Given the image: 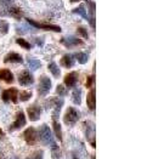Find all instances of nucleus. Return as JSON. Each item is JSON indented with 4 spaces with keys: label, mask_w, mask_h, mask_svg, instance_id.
<instances>
[{
    "label": "nucleus",
    "mask_w": 147,
    "mask_h": 159,
    "mask_svg": "<svg viewBox=\"0 0 147 159\" xmlns=\"http://www.w3.org/2000/svg\"><path fill=\"white\" fill-rule=\"evenodd\" d=\"M18 83L20 85L22 86H29L34 83V77L30 72L28 70H22L20 74H18Z\"/></svg>",
    "instance_id": "8"
},
{
    "label": "nucleus",
    "mask_w": 147,
    "mask_h": 159,
    "mask_svg": "<svg viewBox=\"0 0 147 159\" xmlns=\"http://www.w3.org/2000/svg\"><path fill=\"white\" fill-rule=\"evenodd\" d=\"M85 135L86 139L90 141V145L93 148H96V142H95V125L91 123H85Z\"/></svg>",
    "instance_id": "11"
},
{
    "label": "nucleus",
    "mask_w": 147,
    "mask_h": 159,
    "mask_svg": "<svg viewBox=\"0 0 147 159\" xmlns=\"http://www.w3.org/2000/svg\"><path fill=\"white\" fill-rule=\"evenodd\" d=\"M88 6H89V12L91 16H95V2H93L91 0H86Z\"/></svg>",
    "instance_id": "31"
},
{
    "label": "nucleus",
    "mask_w": 147,
    "mask_h": 159,
    "mask_svg": "<svg viewBox=\"0 0 147 159\" xmlns=\"http://www.w3.org/2000/svg\"><path fill=\"white\" fill-rule=\"evenodd\" d=\"M76 60H78V62H79L80 65H85L86 62H88V58H89V56H88V53H84V52H77L74 53V56H73Z\"/></svg>",
    "instance_id": "23"
},
{
    "label": "nucleus",
    "mask_w": 147,
    "mask_h": 159,
    "mask_svg": "<svg viewBox=\"0 0 147 159\" xmlns=\"http://www.w3.org/2000/svg\"><path fill=\"white\" fill-rule=\"evenodd\" d=\"M7 15H10L11 17L16 18V20H20V18L23 16V12H22L21 9H18V7H10V9L7 10Z\"/></svg>",
    "instance_id": "20"
},
{
    "label": "nucleus",
    "mask_w": 147,
    "mask_h": 159,
    "mask_svg": "<svg viewBox=\"0 0 147 159\" xmlns=\"http://www.w3.org/2000/svg\"><path fill=\"white\" fill-rule=\"evenodd\" d=\"M0 80L6 83V84H11V83H13L15 78H13V74L11 73L10 69L2 68V69H0Z\"/></svg>",
    "instance_id": "14"
},
{
    "label": "nucleus",
    "mask_w": 147,
    "mask_h": 159,
    "mask_svg": "<svg viewBox=\"0 0 147 159\" xmlns=\"http://www.w3.org/2000/svg\"><path fill=\"white\" fill-rule=\"evenodd\" d=\"M77 32H78V34H80L84 39H88V37H89V34H88V30L84 28V27H78V29H77Z\"/></svg>",
    "instance_id": "30"
},
{
    "label": "nucleus",
    "mask_w": 147,
    "mask_h": 159,
    "mask_svg": "<svg viewBox=\"0 0 147 159\" xmlns=\"http://www.w3.org/2000/svg\"><path fill=\"white\" fill-rule=\"evenodd\" d=\"M11 159H18V158H16V157H13V158H11Z\"/></svg>",
    "instance_id": "40"
},
{
    "label": "nucleus",
    "mask_w": 147,
    "mask_h": 159,
    "mask_svg": "<svg viewBox=\"0 0 147 159\" xmlns=\"http://www.w3.org/2000/svg\"><path fill=\"white\" fill-rule=\"evenodd\" d=\"M4 62L5 63H22L23 58L20 53L16 52H9L5 57H4Z\"/></svg>",
    "instance_id": "13"
},
{
    "label": "nucleus",
    "mask_w": 147,
    "mask_h": 159,
    "mask_svg": "<svg viewBox=\"0 0 147 159\" xmlns=\"http://www.w3.org/2000/svg\"><path fill=\"white\" fill-rule=\"evenodd\" d=\"M94 83H95V74H94V75H90V77H88V80H86L85 86H86V88H89V89H91Z\"/></svg>",
    "instance_id": "32"
},
{
    "label": "nucleus",
    "mask_w": 147,
    "mask_h": 159,
    "mask_svg": "<svg viewBox=\"0 0 147 159\" xmlns=\"http://www.w3.org/2000/svg\"><path fill=\"white\" fill-rule=\"evenodd\" d=\"M34 43H37L39 46H41V45H43V41H41V39H40V38H38V39L34 40Z\"/></svg>",
    "instance_id": "33"
},
{
    "label": "nucleus",
    "mask_w": 147,
    "mask_h": 159,
    "mask_svg": "<svg viewBox=\"0 0 147 159\" xmlns=\"http://www.w3.org/2000/svg\"><path fill=\"white\" fill-rule=\"evenodd\" d=\"M56 91H57V93H58V96H61V97H65V96H67V93H68L67 89L63 86V85H57Z\"/></svg>",
    "instance_id": "28"
},
{
    "label": "nucleus",
    "mask_w": 147,
    "mask_h": 159,
    "mask_svg": "<svg viewBox=\"0 0 147 159\" xmlns=\"http://www.w3.org/2000/svg\"><path fill=\"white\" fill-rule=\"evenodd\" d=\"M65 85L67 88H74L76 84L78 83V73L77 72H71L65 77Z\"/></svg>",
    "instance_id": "12"
},
{
    "label": "nucleus",
    "mask_w": 147,
    "mask_h": 159,
    "mask_svg": "<svg viewBox=\"0 0 147 159\" xmlns=\"http://www.w3.org/2000/svg\"><path fill=\"white\" fill-rule=\"evenodd\" d=\"M39 139L45 146H51L53 143V136L50 128L46 124H43L39 129Z\"/></svg>",
    "instance_id": "1"
},
{
    "label": "nucleus",
    "mask_w": 147,
    "mask_h": 159,
    "mask_svg": "<svg viewBox=\"0 0 147 159\" xmlns=\"http://www.w3.org/2000/svg\"><path fill=\"white\" fill-rule=\"evenodd\" d=\"M2 4H6V5H9V4H11L12 2V0H0Z\"/></svg>",
    "instance_id": "34"
},
{
    "label": "nucleus",
    "mask_w": 147,
    "mask_h": 159,
    "mask_svg": "<svg viewBox=\"0 0 147 159\" xmlns=\"http://www.w3.org/2000/svg\"><path fill=\"white\" fill-rule=\"evenodd\" d=\"M26 124H27L26 114L21 111V112H18V114L16 116V119H15V121L10 125V129H9V130H10V131L20 130V129H21V128H23Z\"/></svg>",
    "instance_id": "7"
},
{
    "label": "nucleus",
    "mask_w": 147,
    "mask_h": 159,
    "mask_svg": "<svg viewBox=\"0 0 147 159\" xmlns=\"http://www.w3.org/2000/svg\"><path fill=\"white\" fill-rule=\"evenodd\" d=\"M72 158H73V159H79V158H78V156H76V154H73V156H72Z\"/></svg>",
    "instance_id": "36"
},
{
    "label": "nucleus",
    "mask_w": 147,
    "mask_h": 159,
    "mask_svg": "<svg viewBox=\"0 0 147 159\" xmlns=\"http://www.w3.org/2000/svg\"><path fill=\"white\" fill-rule=\"evenodd\" d=\"M79 112L76 108H73V107H68L66 113H65V117H63V121H65V124H66L67 126H73L79 120Z\"/></svg>",
    "instance_id": "2"
},
{
    "label": "nucleus",
    "mask_w": 147,
    "mask_h": 159,
    "mask_svg": "<svg viewBox=\"0 0 147 159\" xmlns=\"http://www.w3.org/2000/svg\"><path fill=\"white\" fill-rule=\"evenodd\" d=\"M73 12L77 13V15H79V16H81L83 18H85V20H88V21H89V16H88V13H86V9L84 7V5H83V4H81L80 6H78V7L73 9Z\"/></svg>",
    "instance_id": "22"
},
{
    "label": "nucleus",
    "mask_w": 147,
    "mask_h": 159,
    "mask_svg": "<svg viewBox=\"0 0 147 159\" xmlns=\"http://www.w3.org/2000/svg\"><path fill=\"white\" fill-rule=\"evenodd\" d=\"M16 32L20 33V34H26V33L34 32V28H30V27L26 26V25H18L16 27Z\"/></svg>",
    "instance_id": "24"
},
{
    "label": "nucleus",
    "mask_w": 147,
    "mask_h": 159,
    "mask_svg": "<svg viewBox=\"0 0 147 159\" xmlns=\"http://www.w3.org/2000/svg\"><path fill=\"white\" fill-rule=\"evenodd\" d=\"M26 159H44V152L39 149V151H35L33 153H30Z\"/></svg>",
    "instance_id": "25"
},
{
    "label": "nucleus",
    "mask_w": 147,
    "mask_h": 159,
    "mask_svg": "<svg viewBox=\"0 0 147 159\" xmlns=\"http://www.w3.org/2000/svg\"><path fill=\"white\" fill-rule=\"evenodd\" d=\"M4 136H5V133H4V131H2L1 129H0V141H1L2 139H4Z\"/></svg>",
    "instance_id": "35"
},
{
    "label": "nucleus",
    "mask_w": 147,
    "mask_h": 159,
    "mask_svg": "<svg viewBox=\"0 0 147 159\" xmlns=\"http://www.w3.org/2000/svg\"><path fill=\"white\" fill-rule=\"evenodd\" d=\"M0 159H4V157H2V156H1V154H0Z\"/></svg>",
    "instance_id": "39"
},
{
    "label": "nucleus",
    "mask_w": 147,
    "mask_h": 159,
    "mask_svg": "<svg viewBox=\"0 0 147 159\" xmlns=\"http://www.w3.org/2000/svg\"><path fill=\"white\" fill-rule=\"evenodd\" d=\"M51 86H53L51 79L49 77H46V75H41L39 79V85H38V93H39V96L45 97L48 93H50Z\"/></svg>",
    "instance_id": "3"
},
{
    "label": "nucleus",
    "mask_w": 147,
    "mask_h": 159,
    "mask_svg": "<svg viewBox=\"0 0 147 159\" xmlns=\"http://www.w3.org/2000/svg\"><path fill=\"white\" fill-rule=\"evenodd\" d=\"M60 63H61V66L65 67V68H72V67L74 66V57L72 55H65L61 58Z\"/></svg>",
    "instance_id": "16"
},
{
    "label": "nucleus",
    "mask_w": 147,
    "mask_h": 159,
    "mask_svg": "<svg viewBox=\"0 0 147 159\" xmlns=\"http://www.w3.org/2000/svg\"><path fill=\"white\" fill-rule=\"evenodd\" d=\"M26 21L33 26L34 28H40V29H45V30H51V32H56V33H61V27L56 26V25H50V23H39V22H35L30 18H26Z\"/></svg>",
    "instance_id": "6"
},
{
    "label": "nucleus",
    "mask_w": 147,
    "mask_h": 159,
    "mask_svg": "<svg viewBox=\"0 0 147 159\" xmlns=\"http://www.w3.org/2000/svg\"><path fill=\"white\" fill-rule=\"evenodd\" d=\"M27 114H28V118L30 121H37L40 119V116H41V109L38 105H32L27 108Z\"/></svg>",
    "instance_id": "10"
},
{
    "label": "nucleus",
    "mask_w": 147,
    "mask_h": 159,
    "mask_svg": "<svg viewBox=\"0 0 147 159\" xmlns=\"http://www.w3.org/2000/svg\"><path fill=\"white\" fill-rule=\"evenodd\" d=\"M18 90L16 88H10V89H6L1 93V100L4 102H13V103H17L18 102Z\"/></svg>",
    "instance_id": "4"
},
{
    "label": "nucleus",
    "mask_w": 147,
    "mask_h": 159,
    "mask_svg": "<svg viewBox=\"0 0 147 159\" xmlns=\"http://www.w3.org/2000/svg\"><path fill=\"white\" fill-rule=\"evenodd\" d=\"M27 62H28V66L30 67V69H33V70H38L41 67V62L38 58H34V57H28Z\"/></svg>",
    "instance_id": "18"
},
{
    "label": "nucleus",
    "mask_w": 147,
    "mask_h": 159,
    "mask_svg": "<svg viewBox=\"0 0 147 159\" xmlns=\"http://www.w3.org/2000/svg\"><path fill=\"white\" fill-rule=\"evenodd\" d=\"M86 105L90 111H95L96 108V91L95 89H91L86 95Z\"/></svg>",
    "instance_id": "15"
},
{
    "label": "nucleus",
    "mask_w": 147,
    "mask_h": 159,
    "mask_svg": "<svg viewBox=\"0 0 147 159\" xmlns=\"http://www.w3.org/2000/svg\"><path fill=\"white\" fill-rule=\"evenodd\" d=\"M30 97H32V93L30 91H21L20 93V101H22V102L28 101Z\"/></svg>",
    "instance_id": "27"
},
{
    "label": "nucleus",
    "mask_w": 147,
    "mask_h": 159,
    "mask_svg": "<svg viewBox=\"0 0 147 159\" xmlns=\"http://www.w3.org/2000/svg\"><path fill=\"white\" fill-rule=\"evenodd\" d=\"M53 131H55V137H56L60 142H62V141H63V139H62V129H61V125H60V123H58L57 120L53 119Z\"/></svg>",
    "instance_id": "17"
},
{
    "label": "nucleus",
    "mask_w": 147,
    "mask_h": 159,
    "mask_svg": "<svg viewBox=\"0 0 147 159\" xmlns=\"http://www.w3.org/2000/svg\"><path fill=\"white\" fill-rule=\"evenodd\" d=\"M23 140L26 141L27 145L34 146L37 143V140H38V133H37L35 128H33V126L27 128L26 131L23 133Z\"/></svg>",
    "instance_id": "5"
},
{
    "label": "nucleus",
    "mask_w": 147,
    "mask_h": 159,
    "mask_svg": "<svg viewBox=\"0 0 147 159\" xmlns=\"http://www.w3.org/2000/svg\"><path fill=\"white\" fill-rule=\"evenodd\" d=\"M72 2H77V1H79V0H71Z\"/></svg>",
    "instance_id": "37"
},
{
    "label": "nucleus",
    "mask_w": 147,
    "mask_h": 159,
    "mask_svg": "<svg viewBox=\"0 0 147 159\" xmlns=\"http://www.w3.org/2000/svg\"><path fill=\"white\" fill-rule=\"evenodd\" d=\"M61 44L65 45L68 49H73V48L83 46L84 45V40L77 39L74 37H67V38H62L61 39Z\"/></svg>",
    "instance_id": "9"
},
{
    "label": "nucleus",
    "mask_w": 147,
    "mask_h": 159,
    "mask_svg": "<svg viewBox=\"0 0 147 159\" xmlns=\"http://www.w3.org/2000/svg\"><path fill=\"white\" fill-rule=\"evenodd\" d=\"M72 102L77 106L81 103V89H74L72 93Z\"/></svg>",
    "instance_id": "19"
},
{
    "label": "nucleus",
    "mask_w": 147,
    "mask_h": 159,
    "mask_svg": "<svg viewBox=\"0 0 147 159\" xmlns=\"http://www.w3.org/2000/svg\"><path fill=\"white\" fill-rule=\"evenodd\" d=\"M49 70H50V73L53 74L55 78H60L61 70H60L58 66H57L55 62H50V63H49Z\"/></svg>",
    "instance_id": "21"
},
{
    "label": "nucleus",
    "mask_w": 147,
    "mask_h": 159,
    "mask_svg": "<svg viewBox=\"0 0 147 159\" xmlns=\"http://www.w3.org/2000/svg\"><path fill=\"white\" fill-rule=\"evenodd\" d=\"M91 159H96V157H95V156H93V157H91Z\"/></svg>",
    "instance_id": "38"
},
{
    "label": "nucleus",
    "mask_w": 147,
    "mask_h": 159,
    "mask_svg": "<svg viewBox=\"0 0 147 159\" xmlns=\"http://www.w3.org/2000/svg\"><path fill=\"white\" fill-rule=\"evenodd\" d=\"M7 32H9V23H6L5 21H1L0 20V33L6 34Z\"/></svg>",
    "instance_id": "29"
},
{
    "label": "nucleus",
    "mask_w": 147,
    "mask_h": 159,
    "mask_svg": "<svg viewBox=\"0 0 147 159\" xmlns=\"http://www.w3.org/2000/svg\"><path fill=\"white\" fill-rule=\"evenodd\" d=\"M16 43L21 46V48H23V49H26V50H29L32 46H30V44L27 41V40L22 39V38H18V39H16Z\"/></svg>",
    "instance_id": "26"
}]
</instances>
